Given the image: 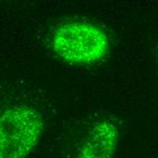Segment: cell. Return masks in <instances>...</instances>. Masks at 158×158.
Returning <instances> with one entry per match:
<instances>
[{
	"label": "cell",
	"instance_id": "obj_1",
	"mask_svg": "<svg viewBox=\"0 0 158 158\" xmlns=\"http://www.w3.org/2000/svg\"><path fill=\"white\" fill-rule=\"evenodd\" d=\"M110 48L106 33L95 24L84 21L68 22L54 33L52 48L62 60L89 65L101 61Z\"/></svg>",
	"mask_w": 158,
	"mask_h": 158
},
{
	"label": "cell",
	"instance_id": "obj_2",
	"mask_svg": "<svg viewBox=\"0 0 158 158\" xmlns=\"http://www.w3.org/2000/svg\"><path fill=\"white\" fill-rule=\"evenodd\" d=\"M44 121L36 110L17 106L0 114V158H27L39 141Z\"/></svg>",
	"mask_w": 158,
	"mask_h": 158
},
{
	"label": "cell",
	"instance_id": "obj_3",
	"mask_svg": "<svg viewBox=\"0 0 158 158\" xmlns=\"http://www.w3.org/2000/svg\"><path fill=\"white\" fill-rule=\"evenodd\" d=\"M118 139L117 127L109 120H101L91 129L77 158H113Z\"/></svg>",
	"mask_w": 158,
	"mask_h": 158
}]
</instances>
